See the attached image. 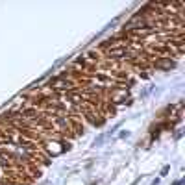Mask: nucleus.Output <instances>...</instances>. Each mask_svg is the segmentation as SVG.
Listing matches in <instances>:
<instances>
[{
    "label": "nucleus",
    "instance_id": "f257e3e1",
    "mask_svg": "<svg viewBox=\"0 0 185 185\" xmlns=\"http://www.w3.org/2000/svg\"><path fill=\"white\" fill-rule=\"evenodd\" d=\"M150 67L159 68V71H174L176 59H172V58H154V59H150Z\"/></svg>",
    "mask_w": 185,
    "mask_h": 185
}]
</instances>
